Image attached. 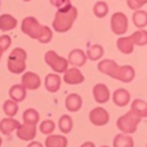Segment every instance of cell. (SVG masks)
Returning <instances> with one entry per match:
<instances>
[{
  "instance_id": "cell-28",
  "label": "cell",
  "mask_w": 147,
  "mask_h": 147,
  "mask_svg": "<svg viewBox=\"0 0 147 147\" xmlns=\"http://www.w3.org/2000/svg\"><path fill=\"white\" fill-rule=\"evenodd\" d=\"M130 36H132V40L134 43V45H138V47L147 45V31L143 30V28H138Z\"/></svg>"
},
{
  "instance_id": "cell-25",
  "label": "cell",
  "mask_w": 147,
  "mask_h": 147,
  "mask_svg": "<svg viewBox=\"0 0 147 147\" xmlns=\"http://www.w3.org/2000/svg\"><path fill=\"white\" fill-rule=\"evenodd\" d=\"M133 23L136 27L143 28L147 26V12L142 9H137L133 13Z\"/></svg>"
},
{
  "instance_id": "cell-5",
  "label": "cell",
  "mask_w": 147,
  "mask_h": 147,
  "mask_svg": "<svg viewBox=\"0 0 147 147\" xmlns=\"http://www.w3.org/2000/svg\"><path fill=\"white\" fill-rule=\"evenodd\" d=\"M21 30L31 39H36L39 41L44 34V26H41L35 17L30 16V17L23 18L22 23H21Z\"/></svg>"
},
{
  "instance_id": "cell-3",
  "label": "cell",
  "mask_w": 147,
  "mask_h": 147,
  "mask_svg": "<svg viewBox=\"0 0 147 147\" xmlns=\"http://www.w3.org/2000/svg\"><path fill=\"white\" fill-rule=\"evenodd\" d=\"M27 53L22 48H14L8 57V70L14 75H20L26 70Z\"/></svg>"
},
{
  "instance_id": "cell-24",
  "label": "cell",
  "mask_w": 147,
  "mask_h": 147,
  "mask_svg": "<svg viewBox=\"0 0 147 147\" xmlns=\"http://www.w3.org/2000/svg\"><path fill=\"white\" fill-rule=\"evenodd\" d=\"M133 146H134V141L129 134L120 133V134L115 136L114 147H133Z\"/></svg>"
},
{
  "instance_id": "cell-32",
  "label": "cell",
  "mask_w": 147,
  "mask_h": 147,
  "mask_svg": "<svg viewBox=\"0 0 147 147\" xmlns=\"http://www.w3.org/2000/svg\"><path fill=\"white\" fill-rule=\"evenodd\" d=\"M53 7H56L58 10H67L72 7L70 0H49Z\"/></svg>"
},
{
  "instance_id": "cell-34",
  "label": "cell",
  "mask_w": 147,
  "mask_h": 147,
  "mask_svg": "<svg viewBox=\"0 0 147 147\" xmlns=\"http://www.w3.org/2000/svg\"><path fill=\"white\" fill-rule=\"evenodd\" d=\"M10 43H12V39H10L9 35H1L0 36V47L3 48V51H7L9 48Z\"/></svg>"
},
{
  "instance_id": "cell-23",
  "label": "cell",
  "mask_w": 147,
  "mask_h": 147,
  "mask_svg": "<svg viewBox=\"0 0 147 147\" xmlns=\"http://www.w3.org/2000/svg\"><path fill=\"white\" fill-rule=\"evenodd\" d=\"M67 138L58 134H49L45 140V147H67Z\"/></svg>"
},
{
  "instance_id": "cell-29",
  "label": "cell",
  "mask_w": 147,
  "mask_h": 147,
  "mask_svg": "<svg viewBox=\"0 0 147 147\" xmlns=\"http://www.w3.org/2000/svg\"><path fill=\"white\" fill-rule=\"evenodd\" d=\"M3 110H4V114L8 117L16 116V114L18 112V102L13 101V99H7L3 105Z\"/></svg>"
},
{
  "instance_id": "cell-39",
  "label": "cell",
  "mask_w": 147,
  "mask_h": 147,
  "mask_svg": "<svg viewBox=\"0 0 147 147\" xmlns=\"http://www.w3.org/2000/svg\"><path fill=\"white\" fill-rule=\"evenodd\" d=\"M23 1H31V0H23Z\"/></svg>"
},
{
  "instance_id": "cell-36",
  "label": "cell",
  "mask_w": 147,
  "mask_h": 147,
  "mask_svg": "<svg viewBox=\"0 0 147 147\" xmlns=\"http://www.w3.org/2000/svg\"><path fill=\"white\" fill-rule=\"evenodd\" d=\"M80 147H96V145H94L93 142H84Z\"/></svg>"
},
{
  "instance_id": "cell-6",
  "label": "cell",
  "mask_w": 147,
  "mask_h": 147,
  "mask_svg": "<svg viewBox=\"0 0 147 147\" xmlns=\"http://www.w3.org/2000/svg\"><path fill=\"white\" fill-rule=\"evenodd\" d=\"M45 63L57 74H65L69 69V59L63 58V57L58 56L54 51H48L44 56Z\"/></svg>"
},
{
  "instance_id": "cell-10",
  "label": "cell",
  "mask_w": 147,
  "mask_h": 147,
  "mask_svg": "<svg viewBox=\"0 0 147 147\" xmlns=\"http://www.w3.org/2000/svg\"><path fill=\"white\" fill-rule=\"evenodd\" d=\"M93 97L97 103H99V105L106 103V102H109L110 97H111L110 89L107 88V85L103 83L96 84V85L93 86Z\"/></svg>"
},
{
  "instance_id": "cell-2",
  "label": "cell",
  "mask_w": 147,
  "mask_h": 147,
  "mask_svg": "<svg viewBox=\"0 0 147 147\" xmlns=\"http://www.w3.org/2000/svg\"><path fill=\"white\" fill-rule=\"evenodd\" d=\"M76 18H78V9L75 7H71L67 10H57L52 27L57 32H67L69 30H71Z\"/></svg>"
},
{
  "instance_id": "cell-33",
  "label": "cell",
  "mask_w": 147,
  "mask_h": 147,
  "mask_svg": "<svg viewBox=\"0 0 147 147\" xmlns=\"http://www.w3.org/2000/svg\"><path fill=\"white\" fill-rule=\"evenodd\" d=\"M146 4H147V0H128V7L133 10L141 9Z\"/></svg>"
},
{
  "instance_id": "cell-8",
  "label": "cell",
  "mask_w": 147,
  "mask_h": 147,
  "mask_svg": "<svg viewBox=\"0 0 147 147\" xmlns=\"http://www.w3.org/2000/svg\"><path fill=\"white\" fill-rule=\"evenodd\" d=\"M89 120L96 127H103L110 121V115L103 107H96L89 112Z\"/></svg>"
},
{
  "instance_id": "cell-21",
  "label": "cell",
  "mask_w": 147,
  "mask_h": 147,
  "mask_svg": "<svg viewBox=\"0 0 147 147\" xmlns=\"http://www.w3.org/2000/svg\"><path fill=\"white\" fill-rule=\"evenodd\" d=\"M26 90L27 89L22 85V84H16L9 89V97L10 99L16 102H22L26 98Z\"/></svg>"
},
{
  "instance_id": "cell-20",
  "label": "cell",
  "mask_w": 147,
  "mask_h": 147,
  "mask_svg": "<svg viewBox=\"0 0 147 147\" xmlns=\"http://www.w3.org/2000/svg\"><path fill=\"white\" fill-rule=\"evenodd\" d=\"M45 88L51 93H56L61 88V78L57 74H49L45 78Z\"/></svg>"
},
{
  "instance_id": "cell-17",
  "label": "cell",
  "mask_w": 147,
  "mask_h": 147,
  "mask_svg": "<svg viewBox=\"0 0 147 147\" xmlns=\"http://www.w3.org/2000/svg\"><path fill=\"white\" fill-rule=\"evenodd\" d=\"M116 47L123 54H132L134 51V43L132 40V36H121L117 39Z\"/></svg>"
},
{
  "instance_id": "cell-7",
  "label": "cell",
  "mask_w": 147,
  "mask_h": 147,
  "mask_svg": "<svg viewBox=\"0 0 147 147\" xmlns=\"http://www.w3.org/2000/svg\"><path fill=\"white\" fill-rule=\"evenodd\" d=\"M129 28L128 17L123 12H116L111 17V30L116 35H124Z\"/></svg>"
},
{
  "instance_id": "cell-11",
  "label": "cell",
  "mask_w": 147,
  "mask_h": 147,
  "mask_svg": "<svg viewBox=\"0 0 147 147\" xmlns=\"http://www.w3.org/2000/svg\"><path fill=\"white\" fill-rule=\"evenodd\" d=\"M97 69H98L99 72L105 74V75H109L115 79L117 70H119V65L114 59H103V61H101L97 65Z\"/></svg>"
},
{
  "instance_id": "cell-22",
  "label": "cell",
  "mask_w": 147,
  "mask_h": 147,
  "mask_svg": "<svg viewBox=\"0 0 147 147\" xmlns=\"http://www.w3.org/2000/svg\"><path fill=\"white\" fill-rule=\"evenodd\" d=\"M130 111L133 114H136L137 116H140L141 119L143 117H147V102L143 101V99H134L132 102V109Z\"/></svg>"
},
{
  "instance_id": "cell-14",
  "label": "cell",
  "mask_w": 147,
  "mask_h": 147,
  "mask_svg": "<svg viewBox=\"0 0 147 147\" xmlns=\"http://www.w3.org/2000/svg\"><path fill=\"white\" fill-rule=\"evenodd\" d=\"M20 127H21L20 121H17L13 117H5V119L0 120V132L4 136H10Z\"/></svg>"
},
{
  "instance_id": "cell-38",
  "label": "cell",
  "mask_w": 147,
  "mask_h": 147,
  "mask_svg": "<svg viewBox=\"0 0 147 147\" xmlns=\"http://www.w3.org/2000/svg\"><path fill=\"white\" fill-rule=\"evenodd\" d=\"M0 146H1V137H0Z\"/></svg>"
},
{
  "instance_id": "cell-16",
  "label": "cell",
  "mask_w": 147,
  "mask_h": 147,
  "mask_svg": "<svg viewBox=\"0 0 147 147\" xmlns=\"http://www.w3.org/2000/svg\"><path fill=\"white\" fill-rule=\"evenodd\" d=\"M112 101H114V103L116 105V106L124 107L130 102V93L127 90V89L119 88L114 92V94H112Z\"/></svg>"
},
{
  "instance_id": "cell-41",
  "label": "cell",
  "mask_w": 147,
  "mask_h": 147,
  "mask_svg": "<svg viewBox=\"0 0 147 147\" xmlns=\"http://www.w3.org/2000/svg\"><path fill=\"white\" fill-rule=\"evenodd\" d=\"M146 147H147V145H146Z\"/></svg>"
},
{
  "instance_id": "cell-31",
  "label": "cell",
  "mask_w": 147,
  "mask_h": 147,
  "mask_svg": "<svg viewBox=\"0 0 147 147\" xmlns=\"http://www.w3.org/2000/svg\"><path fill=\"white\" fill-rule=\"evenodd\" d=\"M54 128H56V124H54L53 120H44V121L40 123L39 129H40V132L43 133V134L49 136L54 132Z\"/></svg>"
},
{
  "instance_id": "cell-9",
  "label": "cell",
  "mask_w": 147,
  "mask_h": 147,
  "mask_svg": "<svg viewBox=\"0 0 147 147\" xmlns=\"http://www.w3.org/2000/svg\"><path fill=\"white\" fill-rule=\"evenodd\" d=\"M22 84L27 90H36L38 88H40L41 85V80H40V76L35 72H25L22 75Z\"/></svg>"
},
{
  "instance_id": "cell-12",
  "label": "cell",
  "mask_w": 147,
  "mask_h": 147,
  "mask_svg": "<svg viewBox=\"0 0 147 147\" xmlns=\"http://www.w3.org/2000/svg\"><path fill=\"white\" fill-rule=\"evenodd\" d=\"M84 75L78 67H72V69H67V71L63 75V81L69 85H78L84 81Z\"/></svg>"
},
{
  "instance_id": "cell-13",
  "label": "cell",
  "mask_w": 147,
  "mask_h": 147,
  "mask_svg": "<svg viewBox=\"0 0 147 147\" xmlns=\"http://www.w3.org/2000/svg\"><path fill=\"white\" fill-rule=\"evenodd\" d=\"M86 59H88L86 53H84V51L81 49H72L69 53V63L75 67H83Z\"/></svg>"
},
{
  "instance_id": "cell-18",
  "label": "cell",
  "mask_w": 147,
  "mask_h": 147,
  "mask_svg": "<svg viewBox=\"0 0 147 147\" xmlns=\"http://www.w3.org/2000/svg\"><path fill=\"white\" fill-rule=\"evenodd\" d=\"M65 105H66V109L71 112H78L79 110L83 106V99L79 94L76 93H71L66 97V101H65Z\"/></svg>"
},
{
  "instance_id": "cell-40",
  "label": "cell",
  "mask_w": 147,
  "mask_h": 147,
  "mask_svg": "<svg viewBox=\"0 0 147 147\" xmlns=\"http://www.w3.org/2000/svg\"><path fill=\"white\" fill-rule=\"evenodd\" d=\"M101 147H109V146H101Z\"/></svg>"
},
{
  "instance_id": "cell-35",
  "label": "cell",
  "mask_w": 147,
  "mask_h": 147,
  "mask_svg": "<svg viewBox=\"0 0 147 147\" xmlns=\"http://www.w3.org/2000/svg\"><path fill=\"white\" fill-rule=\"evenodd\" d=\"M27 147H44L43 145H41L40 142H31L30 145H28Z\"/></svg>"
},
{
  "instance_id": "cell-26",
  "label": "cell",
  "mask_w": 147,
  "mask_h": 147,
  "mask_svg": "<svg viewBox=\"0 0 147 147\" xmlns=\"http://www.w3.org/2000/svg\"><path fill=\"white\" fill-rule=\"evenodd\" d=\"M105 53V49L102 45L99 44H93L92 47L88 48V52H86V57H88L90 61H98V59L102 58Z\"/></svg>"
},
{
  "instance_id": "cell-15",
  "label": "cell",
  "mask_w": 147,
  "mask_h": 147,
  "mask_svg": "<svg viewBox=\"0 0 147 147\" xmlns=\"http://www.w3.org/2000/svg\"><path fill=\"white\" fill-rule=\"evenodd\" d=\"M134 78H136V71L129 65H127V66H119L117 74L115 76L116 80H120L123 83H130V81L134 80Z\"/></svg>"
},
{
  "instance_id": "cell-19",
  "label": "cell",
  "mask_w": 147,
  "mask_h": 147,
  "mask_svg": "<svg viewBox=\"0 0 147 147\" xmlns=\"http://www.w3.org/2000/svg\"><path fill=\"white\" fill-rule=\"evenodd\" d=\"M18 22L12 14H1L0 16V30L3 32H7V31L14 30L17 27Z\"/></svg>"
},
{
  "instance_id": "cell-27",
  "label": "cell",
  "mask_w": 147,
  "mask_h": 147,
  "mask_svg": "<svg viewBox=\"0 0 147 147\" xmlns=\"http://www.w3.org/2000/svg\"><path fill=\"white\" fill-rule=\"evenodd\" d=\"M72 127H74V121L71 119V116L69 115H62L58 120V128L63 134H67L72 130Z\"/></svg>"
},
{
  "instance_id": "cell-30",
  "label": "cell",
  "mask_w": 147,
  "mask_h": 147,
  "mask_svg": "<svg viewBox=\"0 0 147 147\" xmlns=\"http://www.w3.org/2000/svg\"><path fill=\"white\" fill-rule=\"evenodd\" d=\"M93 13H94V16L98 18L106 17L107 13H109V5H107V3L102 1V0L101 1H97L93 7Z\"/></svg>"
},
{
  "instance_id": "cell-1",
  "label": "cell",
  "mask_w": 147,
  "mask_h": 147,
  "mask_svg": "<svg viewBox=\"0 0 147 147\" xmlns=\"http://www.w3.org/2000/svg\"><path fill=\"white\" fill-rule=\"evenodd\" d=\"M39 112L35 109H27L23 112V124L17 129V137L22 141H31L36 137Z\"/></svg>"
},
{
  "instance_id": "cell-37",
  "label": "cell",
  "mask_w": 147,
  "mask_h": 147,
  "mask_svg": "<svg viewBox=\"0 0 147 147\" xmlns=\"http://www.w3.org/2000/svg\"><path fill=\"white\" fill-rule=\"evenodd\" d=\"M3 53H4V51H3V48L0 47V59H1V56H3Z\"/></svg>"
},
{
  "instance_id": "cell-4",
  "label": "cell",
  "mask_w": 147,
  "mask_h": 147,
  "mask_svg": "<svg viewBox=\"0 0 147 147\" xmlns=\"http://www.w3.org/2000/svg\"><path fill=\"white\" fill-rule=\"evenodd\" d=\"M142 121L140 116H137L136 114H133L132 111H128L127 114H124L123 116H120L116 121V127L119 128V130L124 134H133L137 130L140 123Z\"/></svg>"
}]
</instances>
